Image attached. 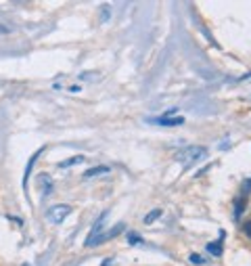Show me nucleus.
Segmentation results:
<instances>
[{"label":"nucleus","mask_w":251,"mask_h":266,"mask_svg":"<svg viewBox=\"0 0 251 266\" xmlns=\"http://www.w3.org/2000/svg\"><path fill=\"white\" fill-rule=\"evenodd\" d=\"M209 155V151L205 149V147H184V149H180L178 153H176V159L178 162H182V164H186V166H191V164H197V162H201V159H205Z\"/></svg>","instance_id":"obj_1"},{"label":"nucleus","mask_w":251,"mask_h":266,"mask_svg":"<svg viewBox=\"0 0 251 266\" xmlns=\"http://www.w3.org/2000/svg\"><path fill=\"white\" fill-rule=\"evenodd\" d=\"M72 214V205H67V203H57V205H52L48 212H46V220L52 222V225H63L65 218Z\"/></svg>","instance_id":"obj_2"},{"label":"nucleus","mask_w":251,"mask_h":266,"mask_svg":"<svg viewBox=\"0 0 251 266\" xmlns=\"http://www.w3.org/2000/svg\"><path fill=\"white\" fill-rule=\"evenodd\" d=\"M123 229H126L123 222H117L113 229H109V231H105V233H101V235H96L94 239L88 243V247H94V245H101V243H107V241H111V239H115V237H119V235L123 233Z\"/></svg>","instance_id":"obj_3"},{"label":"nucleus","mask_w":251,"mask_h":266,"mask_svg":"<svg viewBox=\"0 0 251 266\" xmlns=\"http://www.w3.org/2000/svg\"><path fill=\"white\" fill-rule=\"evenodd\" d=\"M46 151V147H40L36 153H32V157L27 159V166H25V172H23V191H25V197H27V189H30V176H32V170H34V166L38 162V157L42 155V153Z\"/></svg>","instance_id":"obj_4"},{"label":"nucleus","mask_w":251,"mask_h":266,"mask_svg":"<svg viewBox=\"0 0 251 266\" xmlns=\"http://www.w3.org/2000/svg\"><path fill=\"white\" fill-rule=\"evenodd\" d=\"M107 218H109V209H105V212L96 218L94 222H92V227H90V233H88V237L84 239V247H88V243L94 239L96 235H101L103 233V227H105V222H107Z\"/></svg>","instance_id":"obj_5"},{"label":"nucleus","mask_w":251,"mask_h":266,"mask_svg":"<svg viewBox=\"0 0 251 266\" xmlns=\"http://www.w3.org/2000/svg\"><path fill=\"white\" fill-rule=\"evenodd\" d=\"M224 237H226V231H222L216 241H209V243L205 245V249H207V254H209V256L220 258L222 254H224Z\"/></svg>","instance_id":"obj_6"},{"label":"nucleus","mask_w":251,"mask_h":266,"mask_svg":"<svg viewBox=\"0 0 251 266\" xmlns=\"http://www.w3.org/2000/svg\"><path fill=\"white\" fill-rule=\"evenodd\" d=\"M149 124H157V126H165V128H174V126H182L184 124V118L182 116H176V118H147Z\"/></svg>","instance_id":"obj_7"},{"label":"nucleus","mask_w":251,"mask_h":266,"mask_svg":"<svg viewBox=\"0 0 251 266\" xmlns=\"http://www.w3.org/2000/svg\"><path fill=\"white\" fill-rule=\"evenodd\" d=\"M105 174H111V166H94V168H88V170L82 174V178H84V180H88V178L105 176Z\"/></svg>","instance_id":"obj_8"},{"label":"nucleus","mask_w":251,"mask_h":266,"mask_svg":"<svg viewBox=\"0 0 251 266\" xmlns=\"http://www.w3.org/2000/svg\"><path fill=\"white\" fill-rule=\"evenodd\" d=\"M84 162H86V157H84V155H76V157H69V159L59 162V164H57V168H59V170H67V168L78 166V164H84Z\"/></svg>","instance_id":"obj_9"},{"label":"nucleus","mask_w":251,"mask_h":266,"mask_svg":"<svg viewBox=\"0 0 251 266\" xmlns=\"http://www.w3.org/2000/svg\"><path fill=\"white\" fill-rule=\"evenodd\" d=\"M161 214H163L161 209H159V207H155V209H151V212L143 218V222H145V225H153V222H157V220L161 218Z\"/></svg>","instance_id":"obj_10"},{"label":"nucleus","mask_w":251,"mask_h":266,"mask_svg":"<svg viewBox=\"0 0 251 266\" xmlns=\"http://www.w3.org/2000/svg\"><path fill=\"white\" fill-rule=\"evenodd\" d=\"M245 203H247V197H245V195H241V197L236 199V203H234V218L236 220L241 218V212L245 209Z\"/></svg>","instance_id":"obj_11"},{"label":"nucleus","mask_w":251,"mask_h":266,"mask_svg":"<svg viewBox=\"0 0 251 266\" xmlns=\"http://www.w3.org/2000/svg\"><path fill=\"white\" fill-rule=\"evenodd\" d=\"M42 185H44V191H42V195H48L50 189H52V180H50L48 174H40V187Z\"/></svg>","instance_id":"obj_12"},{"label":"nucleus","mask_w":251,"mask_h":266,"mask_svg":"<svg viewBox=\"0 0 251 266\" xmlns=\"http://www.w3.org/2000/svg\"><path fill=\"white\" fill-rule=\"evenodd\" d=\"M128 243H130V245L143 243V237H138V235H134V233H128Z\"/></svg>","instance_id":"obj_13"},{"label":"nucleus","mask_w":251,"mask_h":266,"mask_svg":"<svg viewBox=\"0 0 251 266\" xmlns=\"http://www.w3.org/2000/svg\"><path fill=\"white\" fill-rule=\"evenodd\" d=\"M189 260H191L193 264H197V266H201V264H205V260H203V258H201L199 254H191V256H189Z\"/></svg>","instance_id":"obj_14"},{"label":"nucleus","mask_w":251,"mask_h":266,"mask_svg":"<svg viewBox=\"0 0 251 266\" xmlns=\"http://www.w3.org/2000/svg\"><path fill=\"white\" fill-rule=\"evenodd\" d=\"M101 13H103V15H101V21H107V19L111 17V9H109V7H103Z\"/></svg>","instance_id":"obj_15"},{"label":"nucleus","mask_w":251,"mask_h":266,"mask_svg":"<svg viewBox=\"0 0 251 266\" xmlns=\"http://www.w3.org/2000/svg\"><path fill=\"white\" fill-rule=\"evenodd\" d=\"M243 233H245L247 237H251V220H247L245 225H243Z\"/></svg>","instance_id":"obj_16"},{"label":"nucleus","mask_w":251,"mask_h":266,"mask_svg":"<svg viewBox=\"0 0 251 266\" xmlns=\"http://www.w3.org/2000/svg\"><path fill=\"white\" fill-rule=\"evenodd\" d=\"M0 34H11V30H9L7 25H3V23H0Z\"/></svg>","instance_id":"obj_17"},{"label":"nucleus","mask_w":251,"mask_h":266,"mask_svg":"<svg viewBox=\"0 0 251 266\" xmlns=\"http://www.w3.org/2000/svg\"><path fill=\"white\" fill-rule=\"evenodd\" d=\"M80 90H82V88L78 86V84H74V86H69V92H80Z\"/></svg>","instance_id":"obj_18"},{"label":"nucleus","mask_w":251,"mask_h":266,"mask_svg":"<svg viewBox=\"0 0 251 266\" xmlns=\"http://www.w3.org/2000/svg\"><path fill=\"white\" fill-rule=\"evenodd\" d=\"M111 264H113V260H111V258H107V260H105L101 266H111Z\"/></svg>","instance_id":"obj_19"}]
</instances>
